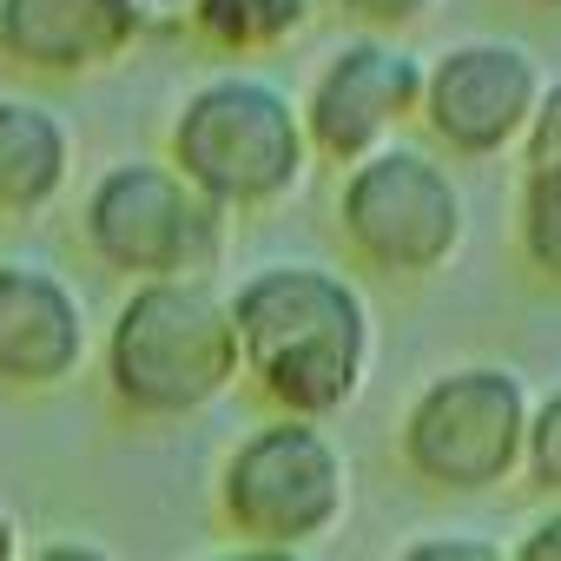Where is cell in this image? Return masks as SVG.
Returning <instances> with one entry per match:
<instances>
[{"mask_svg": "<svg viewBox=\"0 0 561 561\" xmlns=\"http://www.w3.org/2000/svg\"><path fill=\"white\" fill-rule=\"evenodd\" d=\"M244 383L271 416L331 423L377 370V311L364 285L318 257H271L225 291Z\"/></svg>", "mask_w": 561, "mask_h": 561, "instance_id": "obj_1", "label": "cell"}, {"mask_svg": "<svg viewBox=\"0 0 561 561\" xmlns=\"http://www.w3.org/2000/svg\"><path fill=\"white\" fill-rule=\"evenodd\" d=\"M238 377L244 364H238L225 291H211L205 277L126 285L100 344V383L126 423H146V430L192 423L211 403H225Z\"/></svg>", "mask_w": 561, "mask_h": 561, "instance_id": "obj_2", "label": "cell"}, {"mask_svg": "<svg viewBox=\"0 0 561 561\" xmlns=\"http://www.w3.org/2000/svg\"><path fill=\"white\" fill-rule=\"evenodd\" d=\"M165 165L231 211L285 205L311 172V139L298 100L264 73H211L165 119Z\"/></svg>", "mask_w": 561, "mask_h": 561, "instance_id": "obj_3", "label": "cell"}, {"mask_svg": "<svg viewBox=\"0 0 561 561\" xmlns=\"http://www.w3.org/2000/svg\"><path fill=\"white\" fill-rule=\"evenodd\" d=\"M211 515L244 548L318 554L351 515V456L331 436V423L257 416L218 456Z\"/></svg>", "mask_w": 561, "mask_h": 561, "instance_id": "obj_4", "label": "cell"}, {"mask_svg": "<svg viewBox=\"0 0 561 561\" xmlns=\"http://www.w3.org/2000/svg\"><path fill=\"white\" fill-rule=\"evenodd\" d=\"M535 390L515 364H449L416 383L397 416V462L436 495H495L522 482Z\"/></svg>", "mask_w": 561, "mask_h": 561, "instance_id": "obj_5", "label": "cell"}, {"mask_svg": "<svg viewBox=\"0 0 561 561\" xmlns=\"http://www.w3.org/2000/svg\"><path fill=\"white\" fill-rule=\"evenodd\" d=\"M80 238L126 285H172V277H205L225 257L231 218L165 159H113L80 192Z\"/></svg>", "mask_w": 561, "mask_h": 561, "instance_id": "obj_6", "label": "cell"}, {"mask_svg": "<svg viewBox=\"0 0 561 561\" xmlns=\"http://www.w3.org/2000/svg\"><path fill=\"white\" fill-rule=\"evenodd\" d=\"M337 231L377 277H436L469 231L456 172L430 146H383L337 179Z\"/></svg>", "mask_w": 561, "mask_h": 561, "instance_id": "obj_7", "label": "cell"}, {"mask_svg": "<svg viewBox=\"0 0 561 561\" xmlns=\"http://www.w3.org/2000/svg\"><path fill=\"white\" fill-rule=\"evenodd\" d=\"M548 73L522 41L476 34L423 60V133L456 159H502L522 146Z\"/></svg>", "mask_w": 561, "mask_h": 561, "instance_id": "obj_8", "label": "cell"}, {"mask_svg": "<svg viewBox=\"0 0 561 561\" xmlns=\"http://www.w3.org/2000/svg\"><path fill=\"white\" fill-rule=\"evenodd\" d=\"M416 106H423V60L403 41L357 34L324 54L318 80L298 100V119L311 139V159H331L351 172L357 159L397 146V133L416 119Z\"/></svg>", "mask_w": 561, "mask_h": 561, "instance_id": "obj_9", "label": "cell"}, {"mask_svg": "<svg viewBox=\"0 0 561 561\" xmlns=\"http://www.w3.org/2000/svg\"><path fill=\"white\" fill-rule=\"evenodd\" d=\"M93 364V311L54 264L0 257V390H67Z\"/></svg>", "mask_w": 561, "mask_h": 561, "instance_id": "obj_10", "label": "cell"}, {"mask_svg": "<svg viewBox=\"0 0 561 561\" xmlns=\"http://www.w3.org/2000/svg\"><path fill=\"white\" fill-rule=\"evenodd\" d=\"M152 0H0V60L34 80H80L139 47Z\"/></svg>", "mask_w": 561, "mask_h": 561, "instance_id": "obj_11", "label": "cell"}, {"mask_svg": "<svg viewBox=\"0 0 561 561\" xmlns=\"http://www.w3.org/2000/svg\"><path fill=\"white\" fill-rule=\"evenodd\" d=\"M73 179V126L34 93H0V225L41 218Z\"/></svg>", "mask_w": 561, "mask_h": 561, "instance_id": "obj_12", "label": "cell"}, {"mask_svg": "<svg viewBox=\"0 0 561 561\" xmlns=\"http://www.w3.org/2000/svg\"><path fill=\"white\" fill-rule=\"evenodd\" d=\"M318 0H192V27L198 41L225 47V54H264L285 47L311 27Z\"/></svg>", "mask_w": 561, "mask_h": 561, "instance_id": "obj_13", "label": "cell"}, {"mask_svg": "<svg viewBox=\"0 0 561 561\" xmlns=\"http://www.w3.org/2000/svg\"><path fill=\"white\" fill-rule=\"evenodd\" d=\"M515 238H522V257L548 285H561V172H522Z\"/></svg>", "mask_w": 561, "mask_h": 561, "instance_id": "obj_14", "label": "cell"}, {"mask_svg": "<svg viewBox=\"0 0 561 561\" xmlns=\"http://www.w3.org/2000/svg\"><path fill=\"white\" fill-rule=\"evenodd\" d=\"M522 482H528L548 508H561V383H554V390H541V397H535V410H528Z\"/></svg>", "mask_w": 561, "mask_h": 561, "instance_id": "obj_15", "label": "cell"}, {"mask_svg": "<svg viewBox=\"0 0 561 561\" xmlns=\"http://www.w3.org/2000/svg\"><path fill=\"white\" fill-rule=\"evenodd\" d=\"M390 561H508V541H495L482 528H423Z\"/></svg>", "mask_w": 561, "mask_h": 561, "instance_id": "obj_16", "label": "cell"}, {"mask_svg": "<svg viewBox=\"0 0 561 561\" xmlns=\"http://www.w3.org/2000/svg\"><path fill=\"white\" fill-rule=\"evenodd\" d=\"M522 172H561V73H548L535 119L522 133Z\"/></svg>", "mask_w": 561, "mask_h": 561, "instance_id": "obj_17", "label": "cell"}, {"mask_svg": "<svg viewBox=\"0 0 561 561\" xmlns=\"http://www.w3.org/2000/svg\"><path fill=\"white\" fill-rule=\"evenodd\" d=\"M331 8L344 14V21H357L364 34H383V41H397V34H410V27H423L443 0H331Z\"/></svg>", "mask_w": 561, "mask_h": 561, "instance_id": "obj_18", "label": "cell"}, {"mask_svg": "<svg viewBox=\"0 0 561 561\" xmlns=\"http://www.w3.org/2000/svg\"><path fill=\"white\" fill-rule=\"evenodd\" d=\"M508 561H561V508H541V515L508 541Z\"/></svg>", "mask_w": 561, "mask_h": 561, "instance_id": "obj_19", "label": "cell"}, {"mask_svg": "<svg viewBox=\"0 0 561 561\" xmlns=\"http://www.w3.org/2000/svg\"><path fill=\"white\" fill-rule=\"evenodd\" d=\"M27 561H126V554L93 535H47L41 548H27Z\"/></svg>", "mask_w": 561, "mask_h": 561, "instance_id": "obj_20", "label": "cell"}, {"mask_svg": "<svg viewBox=\"0 0 561 561\" xmlns=\"http://www.w3.org/2000/svg\"><path fill=\"white\" fill-rule=\"evenodd\" d=\"M198 561H318V554H298V548H244V541H225Z\"/></svg>", "mask_w": 561, "mask_h": 561, "instance_id": "obj_21", "label": "cell"}, {"mask_svg": "<svg viewBox=\"0 0 561 561\" xmlns=\"http://www.w3.org/2000/svg\"><path fill=\"white\" fill-rule=\"evenodd\" d=\"M0 561H27V535H21V515L0 502Z\"/></svg>", "mask_w": 561, "mask_h": 561, "instance_id": "obj_22", "label": "cell"}, {"mask_svg": "<svg viewBox=\"0 0 561 561\" xmlns=\"http://www.w3.org/2000/svg\"><path fill=\"white\" fill-rule=\"evenodd\" d=\"M528 8H548V14H561V0H528Z\"/></svg>", "mask_w": 561, "mask_h": 561, "instance_id": "obj_23", "label": "cell"}]
</instances>
